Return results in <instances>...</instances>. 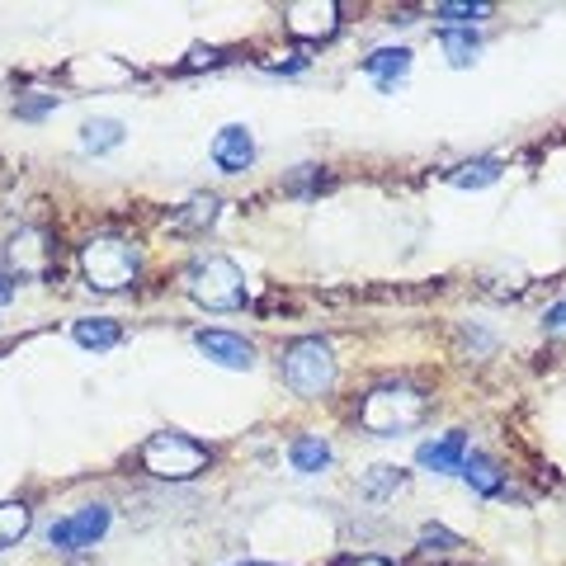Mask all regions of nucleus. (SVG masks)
Here are the masks:
<instances>
[{
    "label": "nucleus",
    "mask_w": 566,
    "mask_h": 566,
    "mask_svg": "<svg viewBox=\"0 0 566 566\" xmlns=\"http://www.w3.org/2000/svg\"><path fill=\"white\" fill-rule=\"evenodd\" d=\"M424 416V397L416 387H406V383H383V387H373L364 406H359V424H364L369 434H406L411 424H420Z\"/></svg>",
    "instance_id": "nucleus-1"
},
{
    "label": "nucleus",
    "mask_w": 566,
    "mask_h": 566,
    "mask_svg": "<svg viewBox=\"0 0 566 566\" xmlns=\"http://www.w3.org/2000/svg\"><path fill=\"white\" fill-rule=\"evenodd\" d=\"M137 270H142L137 246L123 241V236H94V241L81 246V274L100 293L128 288V283H137Z\"/></svg>",
    "instance_id": "nucleus-2"
},
{
    "label": "nucleus",
    "mask_w": 566,
    "mask_h": 566,
    "mask_svg": "<svg viewBox=\"0 0 566 566\" xmlns=\"http://www.w3.org/2000/svg\"><path fill=\"white\" fill-rule=\"evenodd\" d=\"M142 467L161 482H189L208 467V449H203L199 439L180 434V430H161L142 444Z\"/></svg>",
    "instance_id": "nucleus-3"
},
{
    "label": "nucleus",
    "mask_w": 566,
    "mask_h": 566,
    "mask_svg": "<svg viewBox=\"0 0 566 566\" xmlns=\"http://www.w3.org/2000/svg\"><path fill=\"white\" fill-rule=\"evenodd\" d=\"M184 288H189V297H194L199 307H208V312H236V307H246V274L236 270L227 256L199 260L194 270H189Z\"/></svg>",
    "instance_id": "nucleus-4"
},
{
    "label": "nucleus",
    "mask_w": 566,
    "mask_h": 566,
    "mask_svg": "<svg viewBox=\"0 0 566 566\" xmlns=\"http://www.w3.org/2000/svg\"><path fill=\"white\" fill-rule=\"evenodd\" d=\"M336 354H330V344L317 340V336H307V340H297L288 354H283V383H288L297 397H326L330 387H336Z\"/></svg>",
    "instance_id": "nucleus-5"
},
{
    "label": "nucleus",
    "mask_w": 566,
    "mask_h": 566,
    "mask_svg": "<svg viewBox=\"0 0 566 566\" xmlns=\"http://www.w3.org/2000/svg\"><path fill=\"white\" fill-rule=\"evenodd\" d=\"M104 529H109V506H86L67 519H57L47 529V543L61 547V553H81V547H94L104 539Z\"/></svg>",
    "instance_id": "nucleus-6"
},
{
    "label": "nucleus",
    "mask_w": 566,
    "mask_h": 566,
    "mask_svg": "<svg viewBox=\"0 0 566 566\" xmlns=\"http://www.w3.org/2000/svg\"><path fill=\"white\" fill-rule=\"evenodd\" d=\"M283 20H288V34L293 38L321 43V38H336L340 5H336V0H293V5L283 10Z\"/></svg>",
    "instance_id": "nucleus-7"
},
{
    "label": "nucleus",
    "mask_w": 566,
    "mask_h": 566,
    "mask_svg": "<svg viewBox=\"0 0 566 566\" xmlns=\"http://www.w3.org/2000/svg\"><path fill=\"white\" fill-rule=\"evenodd\" d=\"M194 344L213 359L217 369H231V373L256 369V344H250L246 336H231V330H199Z\"/></svg>",
    "instance_id": "nucleus-8"
},
{
    "label": "nucleus",
    "mask_w": 566,
    "mask_h": 566,
    "mask_svg": "<svg viewBox=\"0 0 566 566\" xmlns=\"http://www.w3.org/2000/svg\"><path fill=\"white\" fill-rule=\"evenodd\" d=\"M213 161L217 170H227V176H241L256 161V137H250L246 123H227V128H217L213 137Z\"/></svg>",
    "instance_id": "nucleus-9"
},
{
    "label": "nucleus",
    "mask_w": 566,
    "mask_h": 566,
    "mask_svg": "<svg viewBox=\"0 0 566 566\" xmlns=\"http://www.w3.org/2000/svg\"><path fill=\"white\" fill-rule=\"evenodd\" d=\"M463 459H467V434L463 430H449V434H439V439H430V444L416 449V463L430 467V472H459Z\"/></svg>",
    "instance_id": "nucleus-10"
},
{
    "label": "nucleus",
    "mask_w": 566,
    "mask_h": 566,
    "mask_svg": "<svg viewBox=\"0 0 566 566\" xmlns=\"http://www.w3.org/2000/svg\"><path fill=\"white\" fill-rule=\"evenodd\" d=\"M10 264H14V274H47L53 270V246H47V236L43 231H20L10 241Z\"/></svg>",
    "instance_id": "nucleus-11"
},
{
    "label": "nucleus",
    "mask_w": 566,
    "mask_h": 566,
    "mask_svg": "<svg viewBox=\"0 0 566 566\" xmlns=\"http://www.w3.org/2000/svg\"><path fill=\"white\" fill-rule=\"evenodd\" d=\"M364 71L383 90H397V81L411 71V53H406V47H377L373 57H364Z\"/></svg>",
    "instance_id": "nucleus-12"
},
{
    "label": "nucleus",
    "mask_w": 566,
    "mask_h": 566,
    "mask_svg": "<svg viewBox=\"0 0 566 566\" xmlns=\"http://www.w3.org/2000/svg\"><path fill=\"white\" fill-rule=\"evenodd\" d=\"M217 213H223V199L217 194H194L176 217H170V231H208L217 223Z\"/></svg>",
    "instance_id": "nucleus-13"
},
{
    "label": "nucleus",
    "mask_w": 566,
    "mask_h": 566,
    "mask_svg": "<svg viewBox=\"0 0 566 566\" xmlns=\"http://www.w3.org/2000/svg\"><path fill=\"white\" fill-rule=\"evenodd\" d=\"M459 477L472 486L477 496H500V486H506V477H500V467L486 459V453H467L463 467H459Z\"/></svg>",
    "instance_id": "nucleus-14"
},
{
    "label": "nucleus",
    "mask_w": 566,
    "mask_h": 566,
    "mask_svg": "<svg viewBox=\"0 0 566 566\" xmlns=\"http://www.w3.org/2000/svg\"><path fill=\"white\" fill-rule=\"evenodd\" d=\"M71 340L81 344V350H114V344L123 340V330H118V321H109V317H81L71 326Z\"/></svg>",
    "instance_id": "nucleus-15"
},
{
    "label": "nucleus",
    "mask_w": 566,
    "mask_h": 566,
    "mask_svg": "<svg viewBox=\"0 0 566 566\" xmlns=\"http://www.w3.org/2000/svg\"><path fill=\"white\" fill-rule=\"evenodd\" d=\"M288 463H293V472H321L326 463H330V444L326 439H317V434H297L293 444H288Z\"/></svg>",
    "instance_id": "nucleus-16"
},
{
    "label": "nucleus",
    "mask_w": 566,
    "mask_h": 566,
    "mask_svg": "<svg viewBox=\"0 0 566 566\" xmlns=\"http://www.w3.org/2000/svg\"><path fill=\"white\" fill-rule=\"evenodd\" d=\"M114 147H123V123L118 118H90L81 128V151L86 156H104Z\"/></svg>",
    "instance_id": "nucleus-17"
},
{
    "label": "nucleus",
    "mask_w": 566,
    "mask_h": 566,
    "mask_svg": "<svg viewBox=\"0 0 566 566\" xmlns=\"http://www.w3.org/2000/svg\"><path fill=\"white\" fill-rule=\"evenodd\" d=\"M496 180H500V161H496V156H477V161H463V166L449 170L453 189H486Z\"/></svg>",
    "instance_id": "nucleus-18"
},
{
    "label": "nucleus",
    "mask_w": 566,
    "mask_h": 566,
    "mask_svg": "<svg viewBox=\"0 0 566 566\" xmlns=\"http://www.w3.org/2000/svg\"><path fill=\"white\" fill-rule=\"evenodd\" d=\"M439 47L449 53L453 67H472L477 53H482V38L472 34V29H444V34H439Z\"/></svg>",
    "instance_id": "nucleus-19"
},
{
    "label": "nucleus",
    "mask_w": 566,
    "mask_h": 566,
    "mask_svg": "<svg viewBox=\"0 0 566 566\" xmlns=\"http://www.w3.org/2000/svg\"><path fill=\"white\" fill-rule=\"evenodd\" d=\"M29 524H34V514H29L24 500H0V547H10V543H20Z\"/></svg>",
    "instance_id": "nucleus-20"
},
{
    "label": "nucleus",
    "mask_w": 566,
    "mask_h": 566,
    "mask_svg": "<svg viewBox=\"0 0 566 566\" xmlns=\"http://www.w3.org/2000/svg\"><path fill=\"white\" fill-rule=\"evenodd\" d=\"M459 547H463V539H459V533H449L444 524H424V529H420V553H424V557H430V553L453 557Z\"/></svg>",
    "instance_id": "nucleus-21"
},
{
    "label": "nucleus",
    "mask_w": 566,
    "mask_h": 566,
    "mask_svg": "<svg viewBox=\"0 0 566 566\" xmlns=\"http://www.w3.org/2000/svg\"><path fill=\"white\" fill-rule=\"evenodd\" d=\"M439 20H444L449 29H472V20H486L491 14V5H467V0H444V5L434 10Z\"/></svg>",
    "instance_id": "nucleus-22"
},
{
    "label": "nucleus",
    "mask_w": 566,
    "mask_h": 566,
    "mask_svg": "<svg viewBox=\"0 0 566 566\" xmlns=\"http://www.w3.org/2000/svg\"><path fill=\"white\" fill-rule=\"evenodd\" d=\"M401 482H406V477H401V467H373V477H369L364 491H369V496H387L392 486H401Z\"/></svg>",
    "instance_id": "nucleus-23"
},
{
    "label": "nucleus",
    "mask_w": 566,
    "mask_h": 566,
    "mask_svg": "<svg viewBox=\"0 0 566 566\" xmlns=\"http://www.w3.org/2000/svg\"><path fill=\"white\" fill-rule=\"evenodd\" d=\"M217 61H223V53H217V47H203V43H194V47H189V57H184V71L217 67Z\"/></svg>",
    "instance_id": "nucleus-24"
},
{
    "label": "nucleus",
    "mask_w": 566,
    "mask_h": 566,
    "mask_svg": "<svg viewBox=\"0 0 566 566\" xmlns=\"http://www.w3.org/2000/svg\"><path fill=\"white\" fill-rule=\"evenodd\" d=\"M47 109H57V94H34V100H20V118H43Z\"/></svg>",
    "instance_id": "nucleus-25"
},
{
    "label": "nucleus",
    "mask_w": 566,
    "mask_h": 566,
    "mask_svg": "<svg viewBox=\"0 0 566 566\" xmlns=\"http://www.w3.org/2000/svg\"><path fill=\"white\" fill-rule=\"evenodd\" d=\"M543 321H547V330H566V303H557V307H553V312H547V317H543Z\"/></svg>",
    "instance_id": "nucleus-26"
},
{
    "label": "nucleus",
    "mask_w": 566,
    "mask_h": 566,
    "mask_svg": "<svg viewBox=\"0 0 566 566\" xmlns=\"http://www.w3.org/2000/svg\"><path fill=\"white\" fill-rule=\"evenodd\" d=\"M10 297H14V279L0 274V303H10Z\"/></svg>",
    "instance_id": "nucleus-27"
},
{
    "label": "nucleus",
    "mask_w": 566,
    "mask_h": 566,
    "mask_svg": "<svg viewBox=\"0 0 566 566\" xmlns=\"http://www.w3.org/2000/svg\"><path fill=\"white\" fill-rule=\"evenodd\" d=\"M354 566H392V562H387V557H359Z\"/></svg>",
    "instance_id": "nucleus-28"
},
{
    "label": "nucleus",
    "mask_w": 566,
    "mask_h": 566,
    "mask_svg": "<svg viewBox=\"0 0 566 566\" xmlns=\"http://www.w3.org/2000/svg\"><path fill=\"white\" fill-rule=\"evenodd\" d=\"M236 566H264V562H236Z\"/></svg>",
    "instance_id": "nucleus-29"
}]
</instances>
